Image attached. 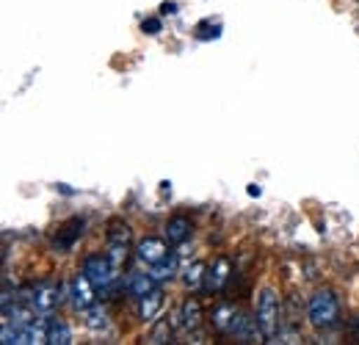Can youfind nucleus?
<instances>
[{"label": "nucleus", "mask_w": 359, "mask_h": 345, "mask_svg": "<svg viewBox=\"0 0 359 345\" xmlns=\"http://www.w3.org/2000/svg\"><path fill=\"white\" fill-rule=\"evenodd\" d=\"M81 271L89 276L97 288H108L116 279V265L108 259V255H89V257H83Z\"/></svg>", "instance_id": "obj_4"}, {"label": "nucleus", "mask_w": 359, "mask_h": 345, "mask_svg": "<svg viewBox=\"0 0 359 345\" xmlns=\"http://www.w3.org/2000/svg\"><path fill=\"white\" fill-rule=\"evenodd\" d=\"M69 302H72V306H75L78 312H83V309H89V306L97 304V285L91 282L83 271H78V273H75V279H72Z\"/></svg>", "instance_id": "obj_6"}, {"label": "nucleus", "mask_w": 359, "mask_h": 345, "mask_svg": "<svg viewBox=\"0 0 359 345\" xmlns=\"http://www.w3.org/2000/svg\"><path fill=\"white\" fill-rule=\"evenodd\" d=\"M191 232H194V221L188 216H175V218H169V224H166V241H169L172 246L185 243V241L191 238Z\"/></svg>", "instance_id": "obj_11"}, {"label": "nucleus", "mask_w": 359, "mask_h": 345, "mask_svg": "<svg viewBox=\"0 0 359 345\" xmlns=\"http://www.w3.org/2000/svg\"><path fill=\"white\" fill-rule=\"evenodd\" d=\"M81 315H83V323L89 326L91 332H102V329L108 326V315H105V309H102V306H97V304L89 306V309H83Z\"/></svg>", "instance_id": "obj_19"}, {"label": "nucleus", "mask_w": 359, "mask_h": 345, "mask_svg": "<svg viewBox=\"0 0 359 345\" xmlns=\"http://www.w3.org/2000/svg\"><path fill=\"white\" fill-rule=\"evenodd\" d=\"M229 273H232V268H229V259L226 257H219L210 268H208V279H205V288L208 290H213V293H219V290H224V285L229 282Z\"/></svg>", "instance_id": "obj_10"}, {"label": "nucleus", "mask_w": 359, "mask_h": 345, "mask_svg": "<svg viewBox=\"0 0 359 345\" xmlns=\"http://www.w3.org/2000/svg\"><path fill=\"white\" fill-rule=\"evenodd\" d=\"M47 343L50 345L72 343V332H69L67 320H61V318H50V320H47Z\"/></svg>", "instance_id": "obj_15"}, {"label": "nucleus", "mask_w": 359, "mask_h": 345, "mask_svg": "<svg viewBox=\"0 0 359 345\" xmlns=\"http://www.w3.org/2000/svg\"><path fill=\"white\" fill-rule=\"evenodd\" d=\"M31 304L36 306V312H53L58 304H61V296H58V288L55 285H39L31 296Z\"/></svg>", "instance_id": "obj_12"}, {"label": "nucleus", "mask_w": 359, "mask_h": 345, "mask_svg": "<svg viewBox=\"0 0 359 345\" xmlns=\"http://www.w3.org/2000/svg\"><path fill=\"white\" fill-rule=\"evenodd\" d=\"M163 11H166V14H175V11H177V6H175V3H163Z\"/></svg>", "instance_id": "obj_21"}, {"label": "nucleus", "mask_w": 359, "mask_h": 345, "mask_svg": "<svg viewBox=\"0 0 359 345\" xmlns=\"http://www.w3.org/2000/svg\"><path fill=\"white\" fill-rule=\"evenodd\" d=\"M255 318H257V323H260V329H263V334H266L269 340L276 337V332H279V299H276V293H273L271 288H266V290L260 293Z\"/></svg>", "instance_id": "obj_3"}, {"label": "nucleus", "mask_w": 359, "mask_h": 345, "mask_svg": "<svg viewBox=\"0 0 359 345\" xmlns=\"http://www.w3.org/2000/svg\"><path fill=\"white\" fill-rule=\"evenodd\" d=\"M235 315H238V309H235V304H226L222 302L213 312H210V323H213V329H219V332H229L232 329V320H235Z\"/></svg>", "instance_id": "obj_16"}, {"label": "nucleus", "mask_w": 359, "mask_h": 345, "mask_svg": "<svg viewBox=\"0 0 359 345\" xmlns=\"http://www.w3.org/2000/svg\"><path fill=\"white\" fill-rule=\"evenodd\" d=\"M130 246H133V229L128 221L122 218H111L108 221V229H105V255L108 259L119 268L128 255H130Z\"/></svg>", "instance_id": "obj_1"}, {"label": "nucleus", "mask_w": 359, "mask_h": 345, "mask_svg": "<svg viewBox=\"0 0 359 345\" xmlns=\"http://www.w3.org/2000/svg\"><path fill=\"white\" fill-rule=\"evenodd\" d=\"M83 218H69L67 224H61V229H58V235H55V241H53V249L55 252H69L72 246H75V241L83 235Z\"/></svg>", "instance_id": "obj_7"}, {"label": "nucleus", "mask_w": 359, "mask_h": 345, "mask_svg": "<svg viewBox=\"0 0 359 345\" xmlns=\"http://www.w3.org/2000/svg\"><path fill=\"white\" fill-rule=\"evenodd\" d=\"M172 243L166 241V238H158V235H147L144 241H138L135 243V259L141 262V265H147V268H152L155 262H161V259L166 257L172 249H169Z\"/></svg>", "instance_id": "obj_5"}, {"label": "nucleus", "mask_w": 359, "mask_h": 345, "mask_svg": "<svg viewBox=\"0 0 359 345\" xmlns=\"http://www.w3.org/2000/svg\"><path fill=\"white\" fill-rule=\"evenodd\" d=\"M163 309V288H152L147 296L138 299V320L141 323H152Z\"/></svg>", "instance_id": "obj_8"}, {"label": "nucleus", "mask_w": 359, "mask_h": 345, "mask_svg": "<svg viewBox=\"0 0 359 345\" xmlns=\"http://www.w3.org/2000/svg\"><path fill=\"white\" fill-rule=\"evenodd\" d=\"M149 273H152V279H155L158 285L172 282V279L177 276V252H169L161 262H155V265L149 268Z\"/></svg>", "instance_id": "obj_13"}, {"label": "nucleus", "mask_w": 359, "mask_h": 345, "mask_svg": "<svg viewBox=\"0 0 359 345\" xmlns=\"http://www.w3.org/2000/svg\"><path fill=\"white\" fill-rule=\"evenodd\" d=\"M169 337H172V318H169V315L155 318V320H152V329H149V334H147V343L161 345V343H169Z\"/></svg>", "instance_id": "obj_17"}, {"label": "nucleus", "mask_w": 359, "mask_h": 345, "mask_svg": "<svg viewBox=\"0 0 359 345\" xmlns=\"http://www.w3.org/2000/svg\"><path fill=\"white\" fill-rule=\"evenodd\" d=\"M152 288H158V282L152 279V273H141V271H135V273H130V279H128V290L133 293L135 299L147 296Z\"/></svg>", "instance_id": "obj_18"}, {"label": "nucleus", "mask_w": 359, "mask_h": 345, "mask_svg": "<svg viewBox=\"0 0 359 345\" xmlns=\"http://www.w3.org/2000/svg\"><path fill=\"white\" fill-rule=\"evenodd\" d=\"M205 271H208V265H205V262H199V259H196V262H191V265H185V268H182V285H185L188 290H194V293H196V290L205 285V279H208V273H205Z\"/></svg>", "instance_id": "obj_14"}, {"label": "nucleus", "mask_w": 359, "mask_h": 345, "mask_svg": "<svg viewBox=\"0 0 359 345\" xmlns=\"http://www.w3.org/2000/svg\"><path fill=\"white\" fill-rule=\"evenodd\" d=\"M180 326L185 329V332H194V329H199V323H202V302L196 299V296H188L185 302L180 304Z\"/></svg>", "instance_id": "obj_9"}, {"label": "nucleus", "mask_w": 359, "mask_h": 345, "mask_svg": "<svg viewBox=\"0 0 359 345\" xmlns=\"http://www.w3.org/2000/svg\"><path fill=\"white\" fill-rule=\"evenodd\" d=\"M147 34H158L161 31V20L158 17H152V20H144V25H141Z\"/></svg>", "instance_id": "obj_20"}, {"label": "nucleus", "mask_w": 359, "mask_h": 345, "mask_svg": "<svg viewBox=\"0 0 359 345\" xmlns=\"http://www.w3.org/2000/svg\"><path fill=\"white\" fill-rule=\"evenodd\" d=\"M307 320L315 329H332L340 320V302L332 290H318L307 304Z\"/></svg>", "instance_id": "obj_2"}]
</instances>
